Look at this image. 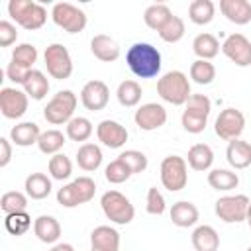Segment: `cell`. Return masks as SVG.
Returning <instances> with one entry per match:
<instances>
[{
    "mask_svg": "<svg viewBox=\"0 0 251 251\" xmlns=\"http://www.w3.org/2000/svg\"><path fill=\"white\" fill-rule=\"evenodd\" d=\"M65 143H67V141H65V135H63V131H59V129L41 131V135H39V139H37V147H39V151L45 153V155H57V153L63 149Z\"/></svg>",
    "mask_w": 251,
    "mask_h": 251,
    "instance_id": "32",
    "label": "cell"
},
{
    "mask_svg": "<svg viewBox=\"0 0 251 251\" xmlns=\"http://www.w3.org/2000/svg\"><path fill=\"white\" fill-rule=\"evenodd\" d=\"M18 39V29L12 22L2 20L0 22V47H10Z\"/></svg>",
    "mask_w": 251,
    "mask_h": 251,
    "instance_id": "48",
    "label": "cell"
},
{
    "mask_svg": "<svg viewBox=\"0 0 251 251\" xmlns=\"http://www.w3.org/2000/svg\"><path fill=\"white\" fill-rule=\"evenodd\" d=\"M24 188H25V194L31 198V200H43L51 194V178L43 173H31L27 175L25 182H24Z\"/></svg>",
    "mask_w": 251,
    "mask_h": 251,
    "instance_id": "24",
    "label": "cell"
},
{
    "mask_svg": "<svg viewBox=\"0 0 251 251\" xmlns=\"http://www.w3.org/2000/svg\"><path fill=\"white\" fill-rule=\"evenodd\" d=\"M220 41L212 35V33H198L192 41V51L198 59H204V61H210L214 59L218 53H220Z\"/></svg>",
    "mask_w": 251,
    "mask_h": 251,
    "instance_id": "28",
    "label": "cell"
},
{
    "mask_svg": "<svg viewBox=\"0 0 251 251\" xmlns=\"http://www.w3.org/2000/svg\"><path fill=\"white\" fill-rule=\"evenodd\" d=\"M90 51L92 55L102 63H112L120 57V45L114 37L106 33H98L90 39Z\"/></svg>",
    "mask_w": 251,
    "mask_h": 251,
    "instance_id": "16",
    "label": "cell"
},
{
    "mask_svg": "<svg viewBox=\"0 0 251 251\" xmlns=\"http://www.w3.org/2000/svg\"><path fill=\"white\" fill-rule=\"evenodd\" d=\"M251 200L245 194H233V196H222L218 198L214 210L216 216L226 224H237L247 218V208Z\"/></svg>",
    "mask_w": 251,
    "mask_h": 251,
    "instance_id": "9",
    "label": "cell"
},
{
    "mask_svg": "<svg viewBox=\"0 0 251 251\" xmlns=\"http://www.w3.org/2000/svg\"><path fill=\"white\" fill-rule=\"evenodd\" d=\"M186 163L192 171H208L214 163V151L206 143H196L188 149Z\"/></svg>",
    "mask_w": 251,
    "mask_h": 251,
    "instance_id": "23",
    "label": "cell"
},
{
    "mask_svg": "<svg viewBox=\"0 0 251 251\" xmlns=\"http://www.w3.org/2000/svg\"><path fill=\"white\" fill-rule=\"evenodd\" d=\"M116 96H118V102L126 108L137 106L139 100H141V86L135 80H124V82H120V86L116 90Z\"/></svg>",
    "mask_w": 251,
    "mask_h": 251,
    "instance_id": "33",
    "label": "cell"
},
{
    "mask_svg": "<svg viewBox=\"0 0 251 251\" xmlns=\"http://www.w3.org/2000/svg\"><path fill=\"white\" fill-rule=\"evenodd\" d=\"M108 100H110V88L104 80H96V78L88 80L80 90V102L90 112L104 110Z\"/></svg>",
    "mask_w": 251,
    "mask_h": 251,
    "instance_id": "13",
    "label": "cell"
},
{
    "mask_svg": "<svg viewBox=\"0 0 251 251\" xmlns=\"http://www.w3.org/2000/svg\"><path fill=\"white\" fill-rule=\"evenodd\" d=\"M184 22H182V18H178V16H171V20L157 31L159 33V37L163 39V41H167V43H176V41H180L182 39V35H184Z\"/></svg>",
    "mask_w": 251,
    "mask_h": 251,
    "instance_id": "39",
    "label": "cell"
},
{
    "mask_svg": "<svg viewBox=\"0 0 251 251\" xmlns=\"http://www.w3.org/2000/svg\"><path fill=\"white\" fill-rule=\"evenodd\" d=\"M92 251H120V233L110 226H98L90 233Z\"/></svg>",
    "mask_w": 251,
    "mask_h": 251,
    "instance_id": "17",
    "label": "cell"
},
{
    "mask_svg": "<svg viewBox=\"0 0 251 251\" xmlns=\"http://www.w3.org/2000/svg\"><path fill=\"white\" fill-rule=\"evenodd\" d=\"M27 73H29L27 69H24V67H20V65H16V63H10L8 69H6V76H8L12 82H16V84H24Z\"/></svg>",
    "mask_w": 251,
    "mask_h": 251,
    "instance_id": "49",
    "label": "cell"
},
{
    "mask_svg": "<svg viewBox=\"0 0 251 251\" xmlns=\"http://www.w3.org/2000/svg\"><path fill=\"white\" fill-rule=\"evenodd\" d=\"M226 159L233 169H247L251 165V143L243 139H231L226 149Z\"/></svg>",
    "mask_w": 251,
    "mask_h": 251,
    "instance_id": "19",
    "label": "cell"
},
{
    "mask_svg": "<svg viewBox=\"0 0 251 251\" xmlns=\"http://www.w3.org/2000/svg\"><path fill=\"white\" fill-rule=\"evenodd\" d=\"M190 239L196 251H218L220 247V235L212 226H198Z\"/></svg>",
    "mask_w": 251,
    "mask_h": 251,
    "instance_id": "25",
    "label": "cell"
},
{
    "mask_svg": "<svg viewBox=\"0 0 251 251\" xmlns=\"http://www.w3.org/2000/svg\"><path fill=\"white\" fill-rule=\"evenodd\" d=\"M245 129V116L235 110V108H226L220 112V116L216 118L214 124V131L220 139L231 141V139H239V135Z\"/></svg>",
    "mask_w": 251,
    "mask_h": 251,
    "instance_id": "10",
    "label": "cell"
},
{
    "mask_svg": "<svg viewBox=\"0 0 251 251\" xmlns=\"http://www.w3.org/2000/svg\"><path fill=\"white\" fill-rule=\"evenodd\" d=\"M49 251H75V247H73L71 243H57V245H53Z\"/></svg>",
    "mask_w": 251,
    "mask_h": 251,
    "instance_id": "51",
    "label": "cell"
},
{
    "mask_svg": "<svg viewBox=\"0 0 251 251\" xmlns=\"http://www.w3.org/2000/svg\"><path fill=\"white\" fill-rule=\"evenodd\" d=\"M247 224H249V229H251V204H249V208H247Z\"/></svg>",
    "mask_w": 251,
    "mask_h": 251,
    "instance_id": "52",
    "label": "cell"
},
{
    "mask_svg": "<svg viewBox=\"0 0 251 251\" xmlns=\"http://www.w3.org/2000/svg\"><path fill=\"white\" fill-rule=\"evenodd\" d=\"M165 208H167V204H165V198H163V194L157 190V186H151V188L147 190L145 210H147L149 214H153V216H161V214L165 212Z\"/></svg>",
    "mask_w": 251,
    "mask_h": 251,
    "instance_id": "45",
    "label": "cell"
},
{
    "mask_svg": "<svg viewBox=\"0 0 251 251\" xmlns=\"http://www.w3.org/2000/svg\"><path fill=\"white\" fill-rule=\"evenodd\" d=\"M22 86H24V92L29 98H33V100H43L47 96V92H49V80L37 69H31L27 73V76H25V80H24Z\"/></svg>",
    "mask_w": 251,
    "mask_h": 251,
    "instance_id": "22",
    "label": "cell"
},
{
    "mask_svg": "<svg viewBox=\"0 0 251 251\" xmlns=\"http://www.w3.org/2000/svg\"><path fill=\"white\" fill-rule=\"evenodd\" d=\"M190 78H192L196 84H210V82L216 78V67H214L210 61L196 59V61L190 65Z\"/></svg>",
    "mask_w": 251,
    "mask_h": 251,
    "instance_id": "38",
    "label": "cell"
},
{
    "mask_svg": "<svg viewBox=\"0 0 251 251\" xmlns=\"http://www.w3.org/2000/svg\"><path fill=\"white\" fill-rule=\"evenodd\" d=\"M104 176L112 184H122V182H126L131 176V171H129V167L122 159H114L112 163H108V167L104 171Z\"/></svg>",
    "mask_w": 251,
    "mask_h": 251,
    "instance_id": "41",
    "label": "cell"
},
{
    "mask_svg": "<svg viewBox=\"0 0 251 251\" xmlns=\"http://www.w3.org/2000/svg\"><path fill=\"white\" fill-rule=\"evenodd\" d=\"M0 208L4 214H16V212H25L27 208V194L18 192V190H10L4 192L0 198Z\"/></svg>",
    "mask_w": 251,
    "mask_h": 251,
    "instance_id": "35",
    "label": "cell"
},
{
    "mask_svg": "<svg viewBox=\"0 0 251 251\" xmlns=\"http://www.w3.org/2000/svg\"><path fill=\"white\" fill-rule=\"evenodd\" d=\"M12 161V143L6 137H0V167H6Z\"/></svg>",
    "mask_w": 251,
    "mask_h": 251,
    "instance_id": "50",
    "label": "cell"
},
{
    "mask_svg": "<svg viewBox=\"0 0 251 251\" xmlns=\"http://www.w3.org/2000/svg\"><path fill=\"white\" fill-rule=\"evenodd\" d=\"M135 126L143 131H153V129H159L165 126L167 122V110L157 104V102H149V104H143L135 110Z\"/></svg>",
    "mask_w": 251,
    "mask_h": 251,
    "instance_id": "14",
    "label": "cell"
},
{
    "mask_svg": "<svg viewBox=\"0 0 251 251\" xmlns=\"http://www.w3.org/2000/svg\"><path fill=\"white\" fill-rule=\"evenodd\" d=\"M129 71L139 78H153L161 71V53L151 43H133L126 53Z\"/></svg>",
    "mask_w": 251,
    "mask_h": 251,
    "instance_id": "1",
    "label": "cell"
},
{
    "mask_svg": "<svg viewBox=\"0 0 251 251\" xmlns=\"http://www.w3.org/2000/svg\"><path fill=\"white\" fill-rule=\"evenodd\" d=\"M208 184L216 190L227 192L239 184V176H237V173H233L229 169H214L208 173Z\"/></svg>",
    "mask_w": 251,
    "mask_h": 251,
    "instance_id": "31",
    "label": "cell"
},
{
    "mask_svg": "<svg viewBox=\"0 0 251 251\" xmlns=\"http://www.w3.org/2000/svg\"><path fill=\"white\" fill-rule=\"evenodd\" d=\"M247 251H251V247H249V249H247Z\"/></svg>",
    "mask_w": 251,
    "mask_h": 251,
    "instance_id": "53",
    "label": "cell"
},
{
    "mask_svg": "<svg viewBox=\"0 0 251 251\" xmlns=\"http://www.w3.org/2000/svg\"><path fill=\"white\" fill-rule=\"evenodd\" d=\"M57 202L63 208H76V206L82 204L80 202V196H78V192H76V188H75L73 182H69V184H65L63 188L57 190Z\"/></svg>",
    "mask_w": 251,
    "mask_h": 251,
    "instance_id": "44",
    "label": "cell"
},
{
    "mask_svg": "<svg viewBox=\"0 0 251 251\" xmlns=\"http://www.w3.org/2000/svg\"><path fill=\"white\" fill-rule=\"evenodd\" d=\"M222 53L237 67L251 65V41L243 33H231L222 43Z\"/></svg>",
    "mask_w": 251,
    "mask_h": 251,
    "instance_id": "12",
    "label": "cell"
},
{
    "mask_svg": "<svg viewBox=\"0 0 251 251\" xmlns=\"http://www.w3.org/2000/svg\"><path fill=\"white\" fill-rule=\"evenodd\" d=\"M171 16H173V12H171V8L167 4H151L143 12V22H145L147 27L159 31L171 20Z\"/></svg>",
    "mask_w": 251,
    "mask_h": 251,
    "instance_id": "30",
    "label": "cell"
},
{
    "mask_svg": "<svg viewBox=\"0 0 251 251\" xmlns=\"http://www.w3.org/2000/svg\"><path fill=\"white\" fill-rule=\"evenodd\" d=\"M216 6L212 0H192L188 6V18L196 25H206L214 20Z\"/></svg>",
    "mask_w": 251,
    "mask_h": 251,
    "instance_id": "29",
    "label": "cell"
},
{
    "mask_svg": "<svg viewBox=\"0 0 251 251\" xmlns=\"http://www.w3.org/2000/svg\"><path fill=\"white\" fill-rule=\"evenodd\" d=\"M118 159H122V161H124V163L129 167L131 175L143 173V171L147 169V157H145V153H141V151H135V149H127V151L120 153V155H118Z\"/></svg>",
    "mask_w": 251,
    "mask_h": 251,
    "instance_id": "42",
    "label": "cell"
},
{
    "mask_svg": "<svg viewBox=\"0 0 251 251\" xmlns=\"http://www.w3.org/2000/svg\"><path fill=\"white\" fill-rule=\"evenodd\" d=\"M71 173H73V163H71V159L67 155L57 153V155H53L49 159V175H51V178L67 180L71 176Z\"/></svg>",
    "mask_w": 251,
    "mask_h": 251,
    "instance_id": "40",
    "label": "cell"
},
{
    "mask_svg": "<svg viewBox=\"0 0 251 251\" xmlns=\"http://www.w3.org/2000/svg\"><path fill=\"white\" fill-rule=\"evenodd\" d=\"M90 135H92V124H90L88 118L76 116L67 124V137L71 141H76V143L78 141H86Z\"/></svg>",
    "mask_w": 251,
    "mask_h": 251,
    "instance_id": "34",
    "label": "cell"
},
{
    "mask_svg": "<svg viewBox=\"0 0 251 251\" xmlns=\"http://www.w3.org/2000/svg\"><path fill=\"white\" fill-rule=\"evenodd\" d=\"M73 184H75V188H76V192H78L82 204H86V202H90V200L94 198L96 182H94L90 176H78V178L73 180Z\"/></svg>",
    "mask_w": 251,
    "mask_h": 251,
    "instance_id": "47",
    "label": "cell"
},
{
    "mask_svg": "<svg viewBox=\"0 0 251 251\" xmlns=\"http://www.w3.org/2000/svg\"><path fill=\"white\" fill-rule=\"evenodd\" d=\"M171 220L178 227H190V226H194L198 222V208L188 200H180V202L173 204Z\"/></svg>",
    "mask_w": 251,
    "mask_h": 251,
    "instance_id": "26",
    "label": "cell"
},
{
    "mask_svg": "<svg viewBox=\"0 0 251 251\" xmlns=\"http://www.w3.org/2000/svg\"><path fill=\"white\" fill-rule=\"evenodd\" d=\"M51 18L59 27L69 33H78L86 27V14L71 2H57L51 10Z\"/></svg>",
    "mask_w": 251,
    "mask_h": 251,
    "instance_id": "8",
    "label": "cell"
},
{
    "mask_svg": "<svg viewBox=\"0 0 251 251\" xmlns=\"http://www.w3.org/2000/svg\"><path fill=\"white\" fill-rule=\"evenodd\" d=\"M161 182L167 190L178 192L188 182V169L186 161L178 155H169L161 163Z\"/></svg>",
    "mask_w": 251,
    "mask_h": 251,
    "instance_id": "6",
    "label": "cell"
},
{
    "mask_svg": "<svg viewBox=\"0 0 251 251\" xmlns=\"http://www.w3.org/2000/svg\"><path fill=\"white\" fill-rule=\"evenodd\" d=\"M35 61H37V47L35 45H31V43H20V45L14 47V51H12V63H16V65H20V67H24L27 71H31V67H33Z\"/></svg>",
    "mask_w": 251,
    "mask_h": 251,
    "instance_id": "37",
    "label": "cell"
},
{
    "mask_svg": "<svg viewBox=\"0 0 251 251\" xmlns=\"http://www.w3.org/2000/svg\"><path fill=\"white\" fill-rule=\"evenodd\" d=\"M96 135H98V141L110 149H120L127 141V129L114 120H102L96 126Z\"/></svg>",
    "mask_w": 251,
    "mask_h": 251,
    "instance_id": "15",
    "label": "cell"
},
{
    "mask_svg": "<svg viewBox=\"0 0 251 251\" xmlns=\"http://www.w3.org/2000/svg\"><path fill=\"white\" fill-rule=\"evenodd\" d=\"M4 227L10 235H24L31 227V218L27 212H16V214H6L4 218Z\"/></svg>",
    "mask_w": 251,
    "mask_h": 251,
    "instance_id": "36",
    "label": "cell"
},
{
    "mask_svg": "<svg viewBox=\"0 0 251 251\" xmlns=\"http://www.w3.org/2000/svg\"><path fill=\"white\" fill-rule=\"evenodd\" d=\"M43 59H45V67H47V73L57 78V80H65L73 75V59H71V53L65 45L61 43H51L45 53H43Z\"/></svg>",
    "mask_w": 251,
    "mask_h": 251,
    "instance_id": "7",
    "label": "cell"
},
{
    "mask_svg": "<svg viewBox=\"0 0 251 251\" xmlns=\"http://www.w3.org/2000/svg\"><path fill=\"white\" fill-rule=\"evenodd\" d=\"M29 96L14 86H4L0 90V112L8 120H18L27 112Z\"/></svg>",
    "mask_w": 251,
    "mask_h": 251,
    "instance_id": "11",
    "label": "cell"
},
{
    "mask_svg": "<svg viewBox=\"0 0 251 251\" xmlns=\"http://www.w3.org/2000/svg\"><path fill=\"white\" fill-rule=\"evenodd\" d=\"M33 233L41 243H55L61 237V224L53 216H39L33 222Z\"/></svg>",
    "mask_w": 251,
    "mask_h": 251,
    "instance_id": "21",
    "label": "cell"
},
{
    "mask_svg": "<svg viewBox=\"0 0 251 251\" xmlns=\"http://www.w3.org/2000/svg\"><path fill=\"white\" fill-rule=\"evenodd\" d=\"M188 112H194V114H200V116H210V110H212V102L206 94H192L188 98V102L184 104Z\"/></svg>",
    "mask_w": 251,
    "mask_h": 251,
    "instance_id": "46",
    "label": "cell"
},
{
    "mask_svg": "<svg viewBox=\"0 0 251 251\" xmlns=\"http://www.w3.org/2000/svg\"><path fill=\"white\" fill-rule=\"evenodd\" d=\"M39 135H41V131L35 122H20L10 129V139L18 147H29V145L37 143Z\"/></svg>",
    "mask_w": 251,
    "mask_h": 251,
    "instance_id": "20",
    "label": "cell"
},
{
    "mask_svg": "<svg viewBox=\"0 0 251 251\" xmlns=\"http://www.w3.org/2000/svg\"><path fill=\"white\" fill-rule=\"evenodd\" d=\"M157 94L173 106H182L192 96L190 80L182 71H169L157 80Z\"/></svg>",
    "mask_w": 251,
    "mask_h": 251,
    "instance_id": "2",
    "label": "cell"
},
{
    "mask_svg": "<svg viewBox=\"0 0 251 251\" xmlns=\"http://www.w3.org/2000/svg\"><path fill=\"white\" fill-rule=\"evenodd\" d=\"M220 10L235 25H245L251 22V2L247 0H220Z\"/></svg>",
    "mask_w": 251,
    "mask_h": 251,
    "instance_id": "18",
    "label": "cell"
},
{
    "mask_svg": "<svg viewBox=\"0 0 251 251\" xmlns=\"http://www.w3.org/2000/svg\"><path fill=\"white\" fill-rule=\"evenodd\" d=\"M100 206H102V212L104 216L114 222V224H120V226H126L133 220L135 216V208L133 204L118 190H108L102 194L100 198Z\"/></svg>",
    "mask_w": 251,
    "mask_h": 251,
    "instance_id": "5",
    "label": "cell"
},
{
    "mask_svg": "<svg viewBox=\"0 0 251 251\" xmlns=\"http://www.w3.org/2000/svg\"><path fill=\"white\" fill-rule=\"evenodd\" d=\"M76 163L86 173L96 171L102 165V149L96 143H82L76 151Z\"/></svg>",
    "mask_w": 251,
    "mask_h": 251,
    "instance_id": "27",
    "label": "cell"
},
{
    "mask_svg": "<svg viewBox=\"0 0 251 251\" xmlns=\"http://www.w3.org/2000/svg\"><path fill=\"white\" fill-rule=\"evenodd\" d=\"M76 94L73 90H59L43 108V118L53 124V126H61V124H69L73 120L75 108H76Z\"/></svg>",
    "mask_w": 251,
    "mask_h": 251,
    "instance_id": "4",
    "label": "cell"
},
{
    "mask_svg": "<svg viewBox=\"0 0 251 251\" xmlns=\"http://www.w3.org/2000/svg\"><path fill=\"white\" fill-rule=\"evenodd\" d=\"M180 124H182V127H184L188 133H202V131L206 129L208 118H206V116H200V114H194V112L184 110V112H182V118H180Z\"/></svg>",
    "mask_w": 251,
    "mask_h": 251,
    "instance_id": "43",
    "label": "cell"
},
{
    "mask_svg": "<svg viewBox=\"0 0 251 251\" xmlns=\"http://www.w3.org/2000/svg\"><path fill=\"white\" fill-rule=\"evenodd\" d=\"M8 14L16 24H20L24 29H39L47 22V10L31 0H10L8 2Z\"/></svg>",
    "mask_w": 251,
    "mask_h": 251,
    "instance_id": "3",
    "label": "cell"
}]
</instances>
